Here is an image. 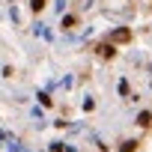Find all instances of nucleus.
I'll list each match as a JSON object with an SVG mask.
<instances>
[{"mask_svg":"<svg viewBox=\"0 0 152 152\" xmlns=\"http://www.w3.org/2000/svg\"><path fill=\"white\" fill-rule=\"evenodd\" d=\"M152 128V0H0V152H137Z\"/></svg>","mask_w":152,"mask_h":152,"instance_id":"obj_1","label":"nucleus"}]
</instances>
